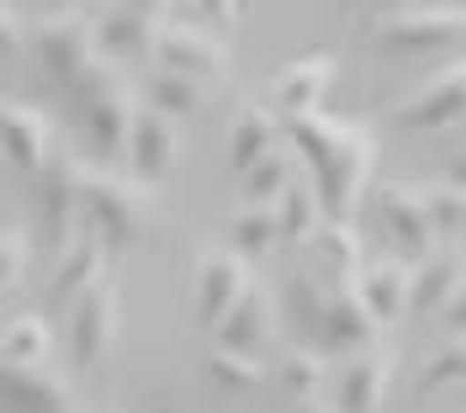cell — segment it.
Here are the masks:
<instances>
[{"label": "cell", "mask_w": 466, "mask_h": 413, "mask_svg": "<svg viewBox=\"0 0 466 413\" xmlns=\"http://www.w3.org/2000/svg\"><path fill=\"white\" fill-rule=\"evenodd\" d=\"M281 144L291 154H302V165L313 170V202H319L323 223H350L355 206H360L366 180H371V159H377L371 127L313 112V117L281 122Z\"/></svg>", "instance_id": "cell-1"}, {"label": "cell", "mask_w": 466, "mask_h": 413, "mask_svg": "<svg viewBox=\"0 0 466 413\" xmlns=\"http://www.w3.org/2000/svg\"><path fill=\"white\" fill-rule=\"evenodd\" d=\"M148 212H154V196L138 180L112 176V170H90V165L80 170V228L101 244V255L133 249Z\"/></svg>", "instance_id": "cell-2"}, {"label": "cell", "mask_w": 466, "mask_h": 413, "mask_svg": "<svg viewBox=\"0 0 466 413\" xmlns=\"http://www.w3.org/2000/svg\"><path fill=\"white\" fill-rule=\"evenodd\" d=\"M32 54L43 64V75L64 90H86L96 75H106L101 48H96V22L86 11H58L32 32Z\"/></svg>", "instance_id": "cell-3"}, {"label": "cell", "mask_w": 466, "mask_h": 413, "mask_svg": "<svg viewBox=\"0 0 466 413\" xmlns=\"http://www.w3.org/2000/svg\"><path fill=\"white\" fill-rule=\"evenodd\" d=\"M116 324H122V292H116V281H96L75 307H69V360L90 371V366H101L116 345Z\"/></svg>", "instance_id": "cell-4"}, {"label": "cell", "mask_w": 466, "mask_h": 413, "mask_svg": "<svg viewBox=\"0 0 466 413\" xmlns=\"http://www.w3.org/2000/svg\"><path fill=\"white\" fill-rule=\"evenodd\" d=\"M148 59L159 64L165 75H186V80H197V86H202V80H223V75H228V43L207 37L202 27L180 22V16L170 11V22L159 27Z\"/></svg>", "instance_id": "cell-5"}, {"label": "cell", "mask_w": 466, "mask_h": 413, "mask_svg": "<svg viewBox=\"0 0 466 413\" xmlns=\"http://www.w3.org/2000/svg\"><path fill=\"white\" fill-rule=\"evenodd\" d=\"M377 43L387 54H424V48H445L461 37V5H398L377 16Z\"/></svg>", "instance_id": "cell-6"}, {"label": "cell", "mask_w": 466, "mask_h": 413, "mask_svg": "<svg viewBox=\"0 0 466 413\" xmlns=\"http://www.w3.org/2000/svg\"><path fill=\"white\" fill-rule=\"evenodd\" d=\"M381 324L366 313V302L355 297V287H329L323 281V307H319V334H313V350L329 355H360L377 345Z\"/></svg>", "instance_id": "cell-7"}, {"label": "cell", "mask_w": 466, "mask_h": 413, "mask_svg": "<svg viewBox=\"0 0 466 413\" xmlns=\"http://www.w3.org/2000/svg\"><path fill=\"white\" fill-rule=\"evenodd\" d=\"M80 96V127H86V144L90 154H122V144H127V127H133V96H127V86L116 80V75H96L86 90H75Z\"/></svg>", "instance_id": "cell-8"}, {"label": "cell", "mask_w": 466, "mask_h": 413, "mask_svg": "<svg viewBox=\"0 0 466 413\" xmlns=\"http://www.w3.org/2000/svg\"><path fill=\"white\" fill-rule=\"evenodd\" d=\"M90 22H96L101 64L106 59H148L159 27L170 22V5H144V0H133V5H106V11L90 16Z\"/></svg>", "instance_id": "cell-9"}, {"label": "cell", "mask_w": 466, "mask_h": 413, "mask_svg": "<svg viewBox=\"0 0 466 413\" xmlns=\"http://www.w3.org/2000/svg\"><path fill=\"white\" fill-rule=\"evenodd\" d=\"M80 170L86 165L69 154H58L37 170V228L54 249H64L69 234L80 228Z\"/></svg>", "instance_id": "cell-10"}, {"label": "cell", "mask_w": 466, "mask_h": 413, "mask_svg": "<svg viewBox=\"0 0 466 413\" xmlns=\"http://www.w3.org/2000/svg\"><path fill=\"white\" fill-rule=\"evenodd\" d=\"M377 217H381V228H387V238H392V249H398L392 260H403V266L430 260L435 234H430L419 186H377Z\"/></svg>", "instance_id": "cell-11"}, {"label": "cell", "mask_w": 466, "mask_h": 413, "mask_svg": "<svg viewBox=\"0 0 466 413\" xmlns=\"http://www.w3.org/2000/svg\"><path fill=\"white\" fill-rule=\"evenodd\" d=\"M249 287H255L249 260H238L233 249H207L202 266H197V324L218 328Z\"/></svg>", "instance_id": "cell-12"}, {"label": "cell", "mask_w": 466, "mask_h": 413, "mask_svg": "<svg viewBox=\"0 0 466 413\" xmlns=\"http://www.w3.org/2000/svg\"><path fill=\"white\" fill-rule=\"evenodd\" d=\"M0 154L11 170L37 176L54 159V122L27 101H0Z\"/></svg>", "instance_id": "cell-13"}, {"label": "cell", "mask_w": 466, "mask_h": 413, "mask_svg": "<svg viewBox=\"0 0 466 413\" xmlns=\"http://www.w3.org/2000/svg\"><path fill=\"white\" fill-rule=\"evenodd\" d=\"M0 413H80L64 377L43 366H5L0 360Z\"/></svg>", "instance_id": "cell-14"}, {"label": "cell", "mask_w": 466, "mask_h": 413, "mask_svg": "<svg viewBox=\"0 0 466 413\" xmlns=\"http://www.w3.org/2000/svg\"><path fill=\"white\" fill-rule=\"evenodd\" d=\"M334 54H308V59H291L287 69H276V80H270V101H276V122H291V117H313L319 112V101L329 96L334 86Z\"/></svg>", "instance_id": "cell-15"}, {"label": "cell", "mask_w": 466, "mask_h": 413, "mask_svg": "<svg viewBox=\"0 0 466 413\" xmlns=\"http://www.w3.org/2000/svg\"><path fill=\"white\" fill-rule=\"evenodd\" d=\"M122 154H127V170L138 180V186H159V180L175 170V122L159 117V112H133V127H127V144H122Z\"/></svg>", "instance_id": "cell-16"}, {"label": "cell", "mask_w": 466, "mask_h": 413, "mask_svg": "<svg viewBox=\"0 0 466 413\" xmlns=\"http://www.w3.org/2000/svg\"><path fill=\"white\" fill-rule=\"evenodd\" d=\"M106 276V255H101V244L86 234V228H75L64 249H54V270H48V302L54 307H75L80 297L96 287Z\"/></svg>", "instance_id": "cell-17"}, {"label": "cell", "mask_w": 466, "mask_h": 413, "mask_svg": "<svg viewBox=\"0 0 466 413\" xmlns=\"http://www.w3.org/2000/svg\"><path fill=\"white\" fill-rule=\"evenodd\" d=\"M461 112H466V75H461V59H451L435 80H430V86L398 112V122H403V127H424V133H435V127H456Z\"/></svg>", "instance_id": "cell-18"}, {"label": "cell", "mask_w": 466, "mask_h": 413, "mask_svg": "<svg viewBox=\"0 0 466 413\" xmlns=\"http://www.w3.org/2000/svg\"><path fill=\"white\" fill-rule=\"evenodd\" d=\"M392 350H360L345 360L339 371V398H334V413H377L387 387H392Z\"/></svg>", "instance_id": "cell-19"}, {"label": "cell", "mask_w": 466, "mask_h": 413, "mask_svg": "<svg viewBox=\"0 0 466 413\" xmlns=\"http://www.w3.org/2000/svg\"><path fill=\"white\" fill-rule=\"evenodd\" d=\"M270 324H276V302H270V292H265V287H249V292L238 297V307H233L212 334H218V350L260 355V345L276 334Z\"/></svg>", "instance_id": "cell-20"}, {"label": "cell", "mask_w": 466, "mask_h": 413, "mask_svg": "<svg viewBox=\"0 0 466 413\" xmlns=\"http://www.w3.org/2000/svg\"><path fill=\"white\" fill-rule=\"evenodd\" d=\"M408 287H413V266H403V260H377L371 270L355 276V297L366 302V313L377 324H392L408 313Z\"/></svg>", "instance_id": "cell-21"}, {"label": "cell", "mask_w": 466, "mask_h": 413, "mask_svg": "<svg viewBox=\"0 0 466 413\" xmlns=\"http://www.w3.org/2000/svg\"><path fill=\"white\" fill-rule=\"evenodd\" d=\"M308 249L319 255V270L329 287H355V276H360V234H355V223H319Z\"/></svg>", "instance_id": "cell-22"}, {"label": "cell", "mask_w": 466, "mask_h": 413, "mask_svg": "<svg viewBox=\"0 0 466 413\" xmlns=\"http://www.w3.org/2000/svg\"><path fill=\"white\" fill-rule=\"evenodd\" d=\"M281 144V122L270 117L265 106H238L233 117V138H228V159H233V176H244L260 154Z\"/></svg>", "instance_id": "cell-23"}, {"label": "cell", "mask_w": 466, "mask_h": 413, "mask_svg": "<svg viewBox=\"0 0 466 413\" xmlns=\"http://www.w3.org/2000/svg\"><path fill=\"white\" fill-rule=\"evenodd\" d=\"M451 292H461V255H430L424 266L413 270V287H408V307L413 313H440V302Z\"/></svg>", "instance_id": "cell-24"}, {"label": "cell", "mask_w": 466, "mask_h": 413, "mask_svg": "<svg viewBox=\"0 0 466 413\" xmlns=\"http://www.w3.org/2000/svg\"><path fill=\"white\" fill-rule=\"evenodd\" d=\"M54 355V328L48 318H37V313H16L5 334H0V360L5 366H43Z\"/></svg>", "instance_id": "cell-25"}, {"label": "cell", "mask_w": 466, "mask_h": 413, "mask_svg": "<svg viewBox=\"0 0 466 413\" xmlns=\"http://www.w3.org/2000/svg\"><path fill=\"white\" fill-rule=\"evenodd\" d=\"M323 377H329V360L319 350H308V345H297V350H287L276 360V387L287 392L291 403H319Z\"/></svg>", "instance_id": "cell-26"}, {"label": "cell", "mask_w": 466, "mask_h": 413, "mask_svg": "<svg viewBox=\"0 0 466 413\" xmlns=\"http://www.w3.org/2000/svg\"><path fill=\"white\" fill-rule=\"evenodd\" d=\"M270 212H276V238H281V244H308V238H313V228L323 223L308 180H291L287 191L276 196V206H270Z\"/></svg>", "instance_id": "cell-27"}, {"label": "cell", "mask_w": 466, "mask_h": 413, "mask_svg": "<svg viewBox=\"0 0 466 413\" xmlns=\"http://www.w3.org/2000/svg\"><path fill=\"white\" fill-rule=\"evenodd\" d=\"M291 180H297V154L287 144H276L244 170V196H249V206H270V196H281Z\"/></svg>", "instance_id": "cell-28"}, {"label": "cell", "mask_w": 466, "mask_h": 413, "mask_svg": "<svg viewBox=\"0 0 466 413\" xmlns=\"http://www.w3.org/2000/svg\"><path fill=\"white\" fill-rule=\"evenodd\" d=\"M424 196V217H430V234L435 238H461L466 223V196H461V180H435V186H419Z\"/></svg>", "instance_id": "cell-29"}, {"label": "cell", "mask_w": 466, "mask_h": 413, "mask_svg": "<svg viewBox=\"0 0 466 413\" xmlns=\"http://www.w3.org/2000/svg\"><path fill=\"white\" fill-rule=\"evenodd\" d=\"M207 101V86L197 80H186V75H165V69H154L148 75V112H159V117H186V112H197Z\"/></svg>", "instance_id": "cell-30"}, {"label": "cell", "mask_w": 466, "mask_h": 413, "mask_svg": "<svg viewBox=\"0 0 466 413\" xmlns=\"http://www.w3.org/2000/svg\"><path fill=\"white\" fill-rule=\"evenodd\" d=\"M319 307H323V281L313 276H291L287 292H281V313L297 334H308V350H313V334H319Z\"/></svg>", "instance_id": "cell-31"}, {"label": "cell", "mask_w": 466, "mask_h": 413, "mask_svg": "<svg viewBox=\"0 0 466 413\" xmlns=\"http://www.w3.org/2000/svg\"><path fill=\"white\" fill-rule=\"evenodd\" d=\"M233 255L238 260H249V255H265V249H276V212L270 206H244L238 217H233Z\"/></svg>", "instance_id": "cell-32"}, {"label": "cell", "mask_w": 466, "mask_h": 413, "mask_svg": "<svg viewBox=\"0 0 466 413\" xmlns=\"http://www.w3.org/2000/svg\"><path fill=\"white\" fill-rule=\"evenodd\" d=\"M207 371H212L218 387H233V392H249V387H260L270 377L260 355H233V350H212L207 355Z\"/></svg>", "instance_id": "cell-33"}, {"label": "cell", "mask_w": 466, "mask_h": 413, "mask_svg": "<svg viewBox=\"0 0 466 413\" xmlns=\"http://www.w3.org/2000/svg\"><path fill=\"white\" fill-rule=\"evenodd\" d=\"M466 377V345L461 339H445L435 355H430V366H424V377H419V398H430L440 387H456Z\"/></svg>", "instance_id": "cell-34"}, {"label": "cell", "mask_w": 466, "mask_h": 413, "mask_svg": "<svg viewBox=\"0 0 466 413\" xmlns=\"http://www.w3.org/2000/svg\"><path fill=\"white\" fill-rule=\"evenodd\" d=\"M180 22H191V27H202L207 37H218V43H233V32H238V5L233 0H202V5H191V11H175Z\"/></svg>", "instance_id": "cell-35"}, {"label": "cell", "mask_w": 466, "mask_h": 413, "mask_svg": "<svg viewBox=\"0 0 466 413\" xmlns=\"http://www.w3.org/2000/svg\"><path fill=\"white\" fill-rule=\"evenodd\" d=\"M22 270H27V238L0 228V292H11L22 281Z\"/></svg>", "instance_id": "cell-36"}, {"label": "cell", "mask_w": 466, "mask_h": 413, "mask_svg": "<svg viewBox=\"0 0 466 413\" xmlns=\"http://www.w3.org/2000/svg\"><path fill=\"white\" fill-rule=\"evenodd\" d=\"M22 43H27V27H22L16 5H5V0H0V54H16Z\"/></svg>", "instance_id": "cell-37"}, {"label": "cell", "mask_w": 466, "mask_h": 413, "mask_svg": "<svg viewBox=\"0 0 466 413\" xmlns=\"http://www.w3.org/2000/svg\"><path fill=\"white\" fill-rule=\"evenodd\" d=\"M291 413H323V408H319V403H297Z\"/></svg>", "instance_id": "cell-38"}]
</instances>
